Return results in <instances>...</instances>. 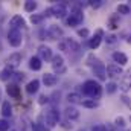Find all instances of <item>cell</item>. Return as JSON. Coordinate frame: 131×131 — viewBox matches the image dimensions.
Wrapping results in <instances>:
<instances>
[{"label":"cell","mask_w":131,"mask_h":131,"mask_svg":"<svg viewBox=\"0 0 131 131\" xmlns=\"http://www.w3.org/2000/svg\"><path fill=\"white\" fill-rule=\"evenodd\" d=\"M82 93L85 96H89L90 99L98 101L102 96V85L99 82H96L95 79H89L82 84Z\"/></svg>","instance_id":"6da1fadb"},{"label":"cell","mask_w":131,"mask_h":131,"mask_svg":"<svg viewBox=\"0 0 131 131\" xmlns=\"http://www.w3.org/2000/svg\"><path fill=\"white\" fill-rule=\"evenodd\" d=\"M58 49L63 52H78L79 50V44L72 40V38H64L58 43Z\"/></svg>","instance_id":"7a4b0ae2"},{"label":"cell","mask_w":131,"mask_h":131,"mask_svg":"<svg viewBox=\"0 0 131 131\" xmlns=\"http://www.w3.org/2000/svg\"><path fill=\"white\" fill-rule=\"evenodd\" d=\"M46 124L49 125V128L52 127H57L60 124V111L57 108H50L47 113H46Z\"/></svg>","instance_id":"3957f363"},{"label":"cell","mask_w":131,"mask_h":131,"mask_svg":"<svg viewBox=\"0 0 131 131\" xmlns=\"http://www.w3.org/2000/svg\"><path fill=\"white\" fill-rule=\"evenodd\" d=\"M82 20H84L82 11H81V9H78V8H75V9H73V12L70 14V17L67 18V26H78V25H81V23H82Z\"/></svg>","instance_id":"277c9868"},{"label":"cell","mask_w":131,"mask_h":131,"mask_svg":"<svg viewBox=\"0 0 131 131\" xmlns=\"http://www.w3.org/2000/svg\"><path fill=\"white\" fill-rule=\"evenodd\" d=\"M8 41L12 47H18L23 41V37H21V32L18 29H11L8 32Z\"/></svg>","instance_id":"5b68a950"},{"label":"cell","mask_w":131,"mask_h":131,"mask_svg":"<svg viewBox=\"0 0 131 131\" xmlns=\"http://www.w3.org/2000/svg\"><path fill=\"white\" fill-rule=\"evenodd\" d=\"M92 69H93L95 76L98 78L99 81H105V79H107V67L104 66V63L98 61V63H95V66H93Z\"/></svg>","instance_id":"8992f818"},{"label":"cell","mask_w":131,"mask_h":131,"mask_svg":"<svg viewBox=\"0 0 131 131\" xmlns=\"http://www.w3.org/2000/svg\"><path fill=\"white\" fill-rule=\"evenodd\" d=\"M50 11V15L57 17V18H63L66 14H67V9H66V3H58V5H53L52 8H49Z\"/></svg>","instance_id":"52a82bcc"},{"label":"cell","mask_w":131,"mask_h":131,"mask_svg":"<svg viewBox=\"0 0 131 131\" xmlns=\"http://www.w3.org/2000/svg\"><path fill=\"white\" fill-rule=\"evenodd\" d=\"M102 38H104V31L102 29H98L96 34L92 37V38H89V47L90 49H98L99 44H101V41H102Z\"/></svg>","instance_id":"ba28073f"},{"label":"cell","mask_w":131,"mask_h":131,"mask_svg":"<svg viewBox=\"0 0 131 131\" xmlns=\"http://www.w3.org/2000/svg\"><path fill=\"white\" fill-rule=\"evenodd\" d=\"M38 55H40V60L41 61H52V58H53L52 49L49 46H44V44H41L38 47Z\"/></svg>","instance_id":"9c48e42d"},{"label":"cell","mask_w":131,"mask_h":131,"mask_svg":"<svg viewBox=\"0 0 131 131\" xmlns=\"http://www.w3.org/2000/svg\"><path fill=\"white\" fill-rule=\"evenodd\" d=\"M52 67H53V70H55V72L63 73V72L66 70L64 58H63L61 55H53V58H52Z\"/></svg>","instance_id":"30bf717a"},{"label":"cell","mask_w":131,"mask_h":131,"mask_svg":"<svg viewBox=\"0 0 131 131\" xmlns=\"http://www.w3.org/2000/svg\"><path fill=\"white\" fill-rule=\"evenodd\" d=\"M21 63V55L20 53H12V55H9L8 58H6V67H9V69H17L18 66Z\"/></svg>","instance_id":"8fae6325"},{"label":"cell","mask_w":131,"mask_h":131,"mask_svg":"<svg viewBox=\"0 0 131 131\" xmlns=\"http://www.w3.org/2000/svg\"><path fill=\"white\" fill-rule=\"evenodd\" d=\"M47 37H49V40H58L63 37V29L57 25H50L47 28Z\"/></svg>","instance_id":"7c38bea8"},{"label":"cell","mask_w":131,"mask_h":131,"mask_svg":"<svg viewBox=\"0 0 131 131\" xmlns=\"http://www.w3.org/2000/svg\"><path fill=\"white\" fill-rule=\"evenodd\" d=\"M124 73V70H122V67L117 64H108L107 66V76H110V78H119L121 75Z\"/></svg>","instance_id":"4fadbf2b"},{"label":"cell","mask_w":131,"mask_h":131,"mask_svg":"<svg viewBox=\"0 0 131 131\" xmlns=\"http://www.w3.org/2000/svg\"><path fill=\"white\" fill-rule=\"evenodd\" d=\"M111 58H113V61H114V63H117V66H121V67L128 63V57H127L124 52H113Z\"/></svg>","instance_id":"5bb4252c"},{"label":"cell","mask_w":131,"mask_h":131,"mask_svg":"<svg viewBox=\"0 0 131 131\" xmlns=\"http://www.w3.org/2000/svg\"><path fill=\"white\" fill-rule=\"evenodd\" d=\"M43 82H44L46 87H53L58 82V76L53 75V73H44L43 75Z\"/></svg>","instance_id":"9a60e30c"},{"label":"cell","mask_w":131,"mask_h":131,"mask_svg":"<svg viewBox=\"0 0 131 131\" xmlns=\"http://www.w3.org/2000/svg\"><path fill=\"white\" fill-rule=\"evenodd\" d=\"M9 25H11V29H18V31H20V28L25 26V20H23L21 15H14V17L11 18Z\"/></svg>","instance_id":"2e32d148"},{"label":"cell","mask_w":131,"mask_h":131,"mask_svg":"<svg viewBox=\"0 0 131 131\" xmlns=\"http://www.w3.org/2000/svg\"><path fill=\"white\" fill-rule=\"evenodd\" d=\"M6 92H8V95L11 96V98L14 99H20V87L17 85V84H9L8 87H6Z\"/></svg>","instance_id":"e0dca14e"},{"label":"cell","mask_w":131,"mask_h":131,"mask_svg":"<svg viewBox=\"0 0 131 131\" xmlns=\"http://www.w3.org/2000/svg\"><path fill=\"white\" fill-rule=\"evenodd\" d=\"M119 89L124 92V93H127L128 90L131 89V72L130 73H127L124 78H122V81H121V85H119Z\"/></svg>","instance_id":"ac0fdd59"},{"label":"cell","mask_w":131,"mask_h":131,"mask_svg":"<svg viewBox=\"0 0 131 131\" xmlns=\"http://www.w3.org/2000/svg\"><path fill=\"white\" fill-rule=\"evenodd\" d=\"M38 89H40V81H38V79H32V81H29L28 85H26V92H28L29 95L37 93Z\"/></svg>","instance_id":"d6986e66"},{"label":"cell","mask_w":131,"mask_h":131,"mask_svg":"<svg viewBox=\"0 0 131 131\" xmlns=\"http://www.w3.org/2000/svg\"><path fill=\"white\" fill-rule=\"evenodd\" d=\"M14 70L12 69H9V67H5L2 72H0V79L2 81H8V79H12V76H14Z\"/></svg>","instance_id":"ffe728a7"},{"label":"cell","mask_w":131,"mask_h":131,"mask_svg":"<svg viewBox=\"0 0 131 131\" xmlns=\"http://www.w3.org/2000/svg\"><path fill=\"white\" fill-rule=\"evenodd\" d=\"M66 116L70 121H76L79 117V111L76 108H73V107H69V108H66Z\"/></svg>","instance_id":"44dd1931"},{"label":"cell","mask_w":131,"mask_h":131,"mask_svg":"<svg viewBox=\"0 0 131 131\" xmlns=\"http://www.w3.org/2000/svg\"><path fill=\"white\" fill-rule=\"evenodd\" d=\"M2 114H3L5 117H11V116H12V107H11V104H9L8 101H5V102L2 104Z\"/></svg>","instance_id":"7402d4cb"},{"label":"cell","mask_w":131,"mask_h":131,"mask_svg":"<svg viewBox=\"0 0 131 131\" xmlns=\"http://www.w3.org/2000/svg\"><path fill=\"white\" fill-rule=\"evenodd\" d=\"M41 66H43V63H41L40 57H32V58L29 60V67H31L32 70H40Z\"/></svg>","instance_id":"603a6c76"},{"label":"cell","mask_w":131,"mask_h":131,"mask_svg":"<svg viewBox=\"0 0 131 131\" xmlns=\"http://www.w3.org/2000/svg\"><path fill=\"white\" fill-rule=\"evenodd\" d=\"M67 101L70 104H82V98L79 93H69L67 95Z\"/></svg>","instance_id":"cb8c5ba5"},{"label":"cell","mask_w":131,"mask_h":131,"mask_svg":"<svg viewBox=\"0 0 131 131\" xmlns=\"http://www.w3.org/2000/svg\"><path fill=\"white\" fill-rule=\"evenodd\" d=\"M82 107H85V108H98L99 102L95 101V99H85V101H82Z\"/></svg>","instance_id":"d4e9b609"},{"label":"cell","mask_w":131,"mask_h":131,"mask_svg":"<svg viewBox=\"0 0 131 131\" xmlns=\"http://www.w3.org/2000/svg\"><path fill=\"white\" fill-rule=\"evenodd\" d=\"M108 28H110L111 31H114V29H117V28H119V20H117V17H116V15L110 17V20H108Z\"/></svg>","instance_id":"484cf974"},{"label":"cell","mask_w":131,"mask_h":131,"mask_svg":"<svg viewBox=\"0 0 131 131\" xmlns=\"http://www.w3.org/2000/svg\"><path fill=\"white\" fill-rule=\"evenodd\" d=\"M46 17H44V14H34V15H31V21H32L34 25H38V23H41L43 20H44Z\"/></svg>","instance_id":"4316f807"},{"label":"cell","mask_w":131,"mask_h":131,"mask_svg":"<svg viewBox=\"0 0 131 131\" xmlns=\"http://www.w3.org/2000/svg\"><path fill=\"white\" fill-rule=\"evenodd\" d=\"M119 89V85L116 84V82H108L107 84V93L108 95H113V93H116V90Z\"/></svg>","instance_id":"83f0119b"},{"label":"cell","mask_w":131,"mask_h":131,"mask_svg":"<svg viewBox=\"0 0 131 131\" xmlns=\"http://www.w3.org/2000/svg\"><path fill=\"white\" fill-rule=\"evenodd\" d=\"M117 12L119 14H122V15H127V14H130V8H128V5H117Z\"/></svg>","instance_id":"f1b7e54d"},{"label":"cell","mask_w":131,"mask_h":131,"mask_svg":"<svg viewBox=\"0 0 131 131\" xmlns=\"http://www.w3.org/2000/svg\"><path fill=\"white\" fill-rule=\"evenodd\" d=\"M37 9V3L35 2H26L25 3V11L26 12H34Z\"/></svg>","instance_id":"f546056e"},{"label":"cell","mask_w":131,"mask_h":131,"mask_svg":"<svg viewBox=\"0 0 131 131\" xmlns=\"http://www.w3.org/2000/svg\"><path fill=\"white\" fill-rule=\"evenodd\" d=\"M32 131H50V128H47V127L35 122V124H32Z\"/></svg>","instance_id":"4dcf8cb0"},{"label":"cell","mask_w":131,"mask_h":131,"mask_svg":"<svg viewBox=\"0 0 131 131\" xmlns=\"http://www.w3.org/2000/svg\"><path fill=\"white\" fill-rule=\"evenodd\" d=\"M125 119L122 117V116H119V117H116V121H114V127H121V128H125Z\"/></svg>","instance_id":"1f68e13d"},{"label":"cell","mask_w":131,"mask_h":131,"mask_svg":"<svg viewBox=\"0 0 131 131\" xmlns=\"http://www.w3.org/2000/svg\"><path fill=\"white\" fill-rule=\"evenodd\" d=\"M78 35H79V37H82V38H89V37H90V31H89V29H85V28H82V29H78Z\"/></svg>","instance_id":"d6a6232c"},{"label":"cell","mask_w":131,"mask_h":131,"mask_svg":"<svg viewBox=\"0 0 131 131\" xmlns=\"http://www.w3.org/2000/svg\"><path fill=\"white\" fill-rule=\"evenodd\" d=\"M105 41H107V44H114V43H117V37L116 35H107L105 37Z\"/></svg>","instance_id":"836d02e7"},{"label":"cell","mask_w":131,"mask_h":131,"mask_svg":"<svg viewBox=\"0 0 131 131\" xmlns=\"http://www.w3.org/2000/svg\"><path fill=\"white\" fill-rule=\"evenodd\" d=\"M9 130V122L5 119H0V131H8Z\"/></svg>","instance_id":"e575fe53"},{"label":"cell","mask_w":131,"mask_h":131,"mask_svg":"<svg viewBox=\"0 0 131 131\" xmlns=\"http://www.w3.org/2000/svg\"><path fill=\"white\" fill-rule=\"evenodd\" d=\"M23 78H25V73H23V72H21V73H20V72H15L14 76H12V79H15V81H21Z\"/></svg>","instance_id":"d590c367"},{"label":"cell","mask_w":131,"mask_h":131,"mask_svg":"<svg viewBox=\"0 0 131 131\" xmlns=\"http://www.w3.org/2000/svg\"><path fill=\"white\" fill-rule=\"evenodd\" d=\"M49 102V98L46 96V95H41L40 99H38V104H41V105H44V104H47Z\"/></svg>","instance_id":"8d00e7d4"},{"label":"cell","mask_w":131,"mask_h":131,"mask_svg":"<svg viewBox=\"0 0 131 131\" xmlns=\"http://www.w3.org/2000/svg\"><path fill=\"white\" fill-rule=\"evenodd\" d=\"M92 131H107V127L102 125V124H101V125H95V127L92 128Z\"/></svg>","instance_id":"74e56055"},{"label":"cell","mask_w":131,"mask_h":131,"mask_svg":"<svg viewBox=\"0 0 131 131\" xmlns=\"http://www.w3.org/2000/svg\"><path fill=\"white\" fill-rule=\"evenodd\" d=\"M89 5H90L92 8H95V9H98V8H101V5H102V2H101V0H96V2H90Z\"/></svg>","instance_id":"f35d334b"},{"label":"cell","mask_w":131,"mask_h":131,"mask_svg":"<svg viewBox=\"0 0 131 131\" xmlns=\"http://www.w3.org/2000/svg\"><path fill=\"white\" fill-rule=\"evenodd\" d=\"M107 131H117V130H116V127H114V125L108 124V125H107Z\"/></svg>","instance_id":"ab89813d"},{"label":"cell","mask_w":131,"mask_h":131,"mask_svg":"<svg viewBox=\"0 0 131 131\" xmlns=\"http://www.w3.org/2000/svg\"><path fill=\"white\" fill-rule=\"evenodd\" d=\"M127 43H130V44H131V35L128 37V38H127Z\"/></svg>","instance_id":"60d3db41"},{"label":"cell","mask_w":131,"mask_h":131,"mask_svg":"<svg viewBox=\"0 0 131 131\" xmlns=\"http://www.w3.org/2000/svg\"><path fill=\"white\" fill-rule=\"evenodd\" d=\"M128 8H130V11H131V3H128Z\"/></svg>","instance_id":"b9f144b4"},{"label":"cell","mask_w":131,"mask_h":131,"mask_svg":"<svg viewBox=\"0 0 131 131\" xmlns=\"http://www.w3.org/2000/svg\"><path fill=\"white\" fill-rule=\"evenodd\" d=\"M124 131H130V130H124Z\"/></svg>","instance_id":"7bdbcfd3"},{"label":"cell","mask_w":131,"mask_h":131,"mask_svg":"<svg viewBox=\"0 0 131 131\" xmlns=\"http://www.w3.org/2000/svg\"><path fill=\"white\" fill-rule=\"evenodd\" d=\"M0 95H2V92H0Z\"/></svg>","instance_id":"ee69618b"},{"label":"cell","mask_w":131,"mask_h":131,"mask_svg":"<svg viewBox=\"0 0 131 131\" xmlns=\"http://www.w3.org/2000/svg\"><path fill=\"white\" fill-rule=\"evenodd\" d=\"M79 131H82V130H79Z\"/></svg>","instance_id":"f6af8a7d"}]
</instances>
